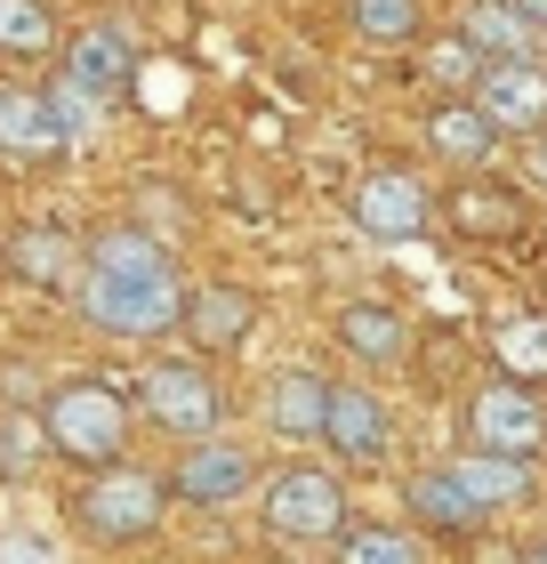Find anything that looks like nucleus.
Listing matches in <instances>:
<instances>
[{
  "label": "nucleus",
  "mask_w": 547,
  "mask_h": 564,
  "mask_svg": "<svg viewBox=\"0 0 547 564\" xmlns=\"http://www.w3.org/2000/svg\"><path fill=\"white\" fill-rule=\"evenodd\" d=\"M73 306L97 339H129V347H153L186 323V274L145 226H97L89 235V259H81V282H73Z\"/></svg>",
  "instance_id": "obj_1"
},
{
  "label": "nucleus",
  "mask_w": 547,
  "mask_h": 564,
  "mask_svg": "<svg viewBox=\"0 0 547 564\" xmlns=\"http://www.w3.org/2000/svg\"><path fill=\"white\" fill-rule=\"evenodd\" d=\"M41 435H48V459L65 468H121V444H129V395L106 388V379H65V388L41 395Z\"/></svg>",
  "instance_id": "obj_2"
},
{
  "label": "nucleus",
  "mask_w": 547,
  "mask_h": 564,
  "mask_svg": "<svg viewBox=\"0 0 547 564\" xmlns=\"http://www.w3.org/2000/svg\"><path fill=\"white\" fill-rule=\"evenodd\" d=\"M73 517H81V532H89V541H106V549L153 541L162 517H169V484L121 459V468H97L81 492H73Z\"/></svg>",
  "instance_id": "obj_3"
},
{
  "label": "nucleus",
  "mask_w": 547,
  "mask_h": 564,
  "mask_svg": "<svg viewBox=\"0 0 547 564\" xmlns=\"http://www.w3.org/2000/svg\"><path fill=\"white\" fill-rule=\"evenodd\" d=\"M258 517H266L274 541H347V484L338 468H315V459H291V468L266 476L258 492Z\"/></svg>",
  "instance_id": "obj_4"
},
{
  "label": "nucleus",
  "mask_w": 547,
  "mask_h": 564,
  "mask_svg": "<svg viewBox=\"0 0 547 564\" xmlns=\"http://www.w3.org/2000/svg\"><path fill=\"white\" fill-rule=\"evenodd\" d=\"M138 403H145V420L162 427V435H194V444H210L218 435V379L194 364V355H153V364L138 371Z\"/></svg>",
  "instance_id": "obj_5"
},
{
  "label": "nucleus",
  "mask_w": 547,
  "mask_h": 564,
  "mask_svg": "<svg viewBox=\"0 0 547 564\" xmlns=\"http://www.w3.org/2000/svg\"><path fill=\"white\" fill-rule=\"evenodd\" d=\"M467 444L500 452V459H539L547 452V403H539V388H515V379L475 388V395H467Z\"/></svg>",
  "instance_id": "obj_6"
},
{
  "label": "nucleus",
  "mask_w": 547,
  "mask_h": 564,
  "mask_svg": "<svg viewBox=\"0 0 547 564\" xmlns=\"http://www.w3.org/2000/svg\"><path fill=\"white\" fill-rule=\"evenodd\" d=\"M347 210H354V235H362V242H386V250H395V242H419V235H427L435 202H427V186H419L403 162H386V170H371V177L354 186Z\"/></svg>",
  "instance_id": "obj_7"
},
{
  "label": "nucleus",
  "mask_w": 547,
  "mask_h": 564,
  "mask_svg": "<svg viewBox=\"0 0 547 564\" xmlns=\"http://www.w3.org/2000/svg\"><path fill=\"white\" fill-rule=\"evenodd\" d=\"M250 492H266V476H258V459L242 444H186V459H177V476H169V500H186V508H242Z\"/></svg>",
  "instance_id": "obj_8"
},
{
  "label": "nucleus",
  "mask_w": 547,
  "mask_h": 564,
  "mask_svg": "<svg viewBox=\"0 0 547 564\" xmlns=\"http://www.w3.org/2000/svg\"><path fill=\"white\" fill-rule=\"evenodd\" d=\"M322 444H330L338 468H386V459H395V412H386L371 388H338Z\"/></svg>",
  "instance_id": "obj_9"
},
{
  "label": "nucleus",
  "mask_w": 547,
  "mask_h": 564,
  "mask_svg": "<svg viewBox=\"0 0 547 564\" xmlns=\"http://www.w3.org/2000/svg\"><path fill=\"white\" fill-rule=\"evenodd\" d=\"M403 508H411V524L419 532H435V541H475V532L491 524V508L467 492V476L442 459V468H419L403 484Z\"/></svg>",
  "instance_id": "obj_10"
},
{
  "label": "nucleus",
  "mask_w": 547,
  "mask_h": 564,
  "mask_svg": "<svg viewBox=\"0 0 547 564\" xmlns=\"http://www.w3.org/2000/svg\"><path fill=\"white\" fill-rule=\"evenodd\" d=\"M475 106L500 138H539L547 130V65H483Z\"/></svg>",
  "instance_id": "obj_11"
},
{
  "label": "nucleus",
  "mask_w": 547,
  "mask_h": 564,
  "mask_svg": "<svg viewBox=\"0 0 547 564\" xmlns=\"http://www.w3.org/2000/svg\"><path fill=\"white\" fill-rule=\"evenodd\" d=\"M459 33L483 48V65H539V48H547V33L532 24L524 0H467Z\"/></svg>",
  "instance_id": "obj_12"
},
{
  "label": "nucleus",
  "mask_w": 547,
  "mask_h": 564,
  "mask_svg": "<svg viewBox=\"0 0 547 564\" xmlns=\"http://www.w3.org/2000/svg\"><path fill=\"white\" fill-rule=\"evenodd\" d=\"M65 145H73V130L57 121L48 89L0 82V153H17V162H41V153H65Z\"/></svg>",
  "instance_id": "obj_13"
},
{
  "label": "nucleus",
  "mask_w": 547,
  "mask_h": 564,
  "mask_svg": "<svg viewBox=\"0 0 547 564\" xmlns=\"http://www.w3.org/2000/svg\"><path fill=\"white\" fill-rule=\"evenodd\" d=\"M338 347H347L354 364H371V371H395L403 355H411V323H403V306L347 299V306H338Z\"/></svg>",
  "instance_id": "obj_14"
},
{
  "label": "nucleus",
  "mask_w": 547,
  "mask_h": 564,
  "mask_svg": "<svg viewBox=\"0 0 547 564\" xmlns=\"http://www.w3.org/2000/svg\"><path fill=\"white\" fill-rule=\"evenodd\" d=\"M330 395H338V388H330L315 364H282L274 388H266V420H274V435H291V444L322 435V427H330Z\"/></svg>",
  "instance_id": "obj_15"
},
{
  "label": "nucleus",
  "mask_w": 547,
  "mask_h": 564,
  "mask_svg": "<svg viewBox=\"0 0 547 564\" xmlns=\"http://www.w3.org/2000/svg\"><path fill=\"white\" fill-rule=\"evenodd\" d=\"M258 330V299L242 291V282H201L194 306H186V339L201 355H226V347H242Z\"/></svg>",
  "instance_id": "obj_16"
},
{
  "label": "nucleus",
  "mask_w": 547,
  "mask_h": 564,
  "mask_svg": "<svg viewBox=\"0 0 547 564\" xmlns=\"http://www.w3.org/2000/svg\"><path fill=\"white\" fill-rule=\"evenodd\" d=\"M427 145L442 153V162H467V170H475V162H491L500 130L483 121V106H475V97H442V106L427 113Z\"/></svg>",
  "instance_id": "obj_17"
},
{
  "label": "nucleus",
  "mask_w": 547,
  "mask_h": 564,
  "mask_svg": "<svg viewBox=\"0 0 547 564\" xmlns=\"http://www.w3.org/2000/svg\"><path fill=\"white\" fill-rule=\"evenodd\" d=\"M89 259V242H73L65 226H24V235H9V267L24 282H41V291H57V282H73V267Z\"/></svg>",
  "instance_id": "obj_18"
},
{
  "label": "nucleus",
  "mask_w": 547,
  "mask_h": 564,
  "mask_svg": "<svg viewBox=\"0 0 547 564\" xmlns=\"http://www.w3.org/2000/svg\"><path fill=\"white\" fill-rule=\"evenodd\" d=\"M65 82H81L89 97H113V89L129 82V33H113V24H89V33L65 48Z\"/></svg>",
  "instance_id": "obj_19"
},
{
  "label": "nucleus",
  "mask_w": 547,
  "mask_h": 564,
  "mask_svg": "<svg viewBox=\"0 0 547 564\" xmlns=\"http://www.w3.org/2000/svg\"><path fill=\"white\" fill-rule=\"evenodd\" d=\"M451 468L467 476V492H475L491 517H500V508H524V500H532V459H500V452H475V444H467Z\"/></svg>",
  "instance_id": "obj_20"
},
{
  "label": "nucleus",
  "mask_w": 547,
  "mask_h": 564,
  "mask_svg": "<svg viewBox=\"0 0 547 564\" xmlns=\"http://www.w3.org/2000/svg\"><path fill=\"white\" fill-rule=\"evenodd\" d=\"M491 355H500V371L515 379V388H547V315H515V323H500Z\"/></svg>",
  "instance_id": "obj_21"
},
{
  "label": "nucleus",
  "mask_w": 547,
  "mask_h": 564,
  "mask_svg": "<svg viewBox=\"0 0 547 564\" xmlns=\"http://www.w3.org/2000/svg\"><path fill=\"white\" fill-rule=\"evenodd\" d=\"M451 226H459V235H475V242H507L515 226H524V202H515V194H491V186H459Z\"/></svg>",
  "instance_id": "obj_22"
},
{
  "label": "nucleus",
  "mask_w": 547,
  "mask_h": 564,
  "mask_svg": "<svg viewBox=\"0 0 547 564\" xmlns=\"http://www.w3.org/2000/svg\"><path fill=\"white\" fill-rule=\"evenodd\" d=\"M338 564H419V541L403 524H347V541H330Z\"/></svg>",
  "instance_id": "obj_23"
},
{
  "label": "nucleus",
  "mask_w": 547,
  "mask_h": 564,
  "mask_svg": "<svg viewBox=\"0 0 547 564\" xmlns=\"http://www.w3.org/2000/svg\"><path fill=\"white\" fill-rule=\"evenodd\" d=\"M0 48L9 57H48L57 48V24H48L41 0H0Z\"/></svg>",
  "instance_id": "obj_24"
},
{
  "label": "nucleus",
  "mask_w": 547,
  "mask_h": 564,
  "mask_svg": "<svg viewBox=\"0 0 547 564\" xmlns=\"http://www.w3.org/2000/svg\"><path fill=\"white\" fill-rule=\"evenodd\" d=\"M354 24H362V41H379V48L419 41V0H354Z\"/></svg>",
  "instance_id": "obj_25"
},
{
  "label": "nucleus",
  "mask_w": 547,
  "mask_h": 564,
  "mask_svg": "<svg viewBox=\"0 0 547 564\" xmlns=\"http://www.w3.org/2000/svg\"><path fill=\"white\" fill-rule=\"evenodd\" d=\"M427 73H435L442 89H467V97H475V82H483V48L467 41V33H451V41H442L435 57H427Z\"/></svg>",
  "instance_id": "obj_26"
},
{
  "label": "nucleus",
  "mask_w": 547,
  "mask_h": 564,
  "mask_svg": "<svg viewBox=\"0 0 547 564\" xmlns=\"http://www.w3.org/2000/svg\"><path fill=\"white\" fill-rule=\"evenodd\" d=\"M33 459H48V435H41V412L33 420H0V468H33Z\"/></svg>",
  "instance_id": "obj_27"
},
{
  "label": "nucleus",
  "mask_w": 547,
  "mask_h": 564,
  "mask_svg": "<svg viewBox=\"0 0 547 564\" xmlns=\"http://www.w3.org/2000/svg\"><path fill=\"white\" fill-rule=\"evenodd\" d=\"M0 564H65V549L48 541V532H0Z\"/></svg>",
  "instance_id": "obj_28"
},
{
  "label": "nucleus",
  "mask_w": 547,
  "mask_h": 564,
  "mask_svg": "<svg viewBox=\"0 0 547 564\" xmlns=\"http://www.w3.org/2000/svg\"><path fill=\"white\" fill-rule=\"evenodd\" d=\"M48 106H57V121H65L73 138H89V121H97V97H89L81 82H57V89H48Z\"/></svg>",
  "instance_id": "obj_29"
},
{
  "label": "nucleus",
  "mask_w": 547,
  "mask_h": 564,
  "mask_svg": "<svg viewBox=\"0 0 547 564\" xmlns=\"http://www.w3.org/2000/svg\"><path fill=\"white\" fill-rule=\"evenodd\" d=\"M524 177H532V186H547V130L532 138V162H524Z\"/></svg>",
  "instance_id": "obj_30"
},
{
  "label": "nucleus",
  "mask_w": 547,
  "mask_h": 564,
  "mask_svg": "<svg viewBox=\"0 0 547 564\" xmlns=\"http://www.w3.org/2000/svg\"><path fill=\"white\" fill-rule=\"evenodd\" d=\"M524 9H532V24H539V33H547V0H524Z\"/></svg>",
  "instance_id": "obj_31"
},
{
  "label": "nucleus",
  "mask_w": 547,
  "mask_h": 564,
  "mask_svg": "<svg viewBox=\"0 0 547 564\" xmlns=\"http://www.w3.org/2000/svg\"><path fill=\"white\" fill-rule=\"evenodd\" d=\"M524 564H547V541H539V549H532V556H524Z\"/></svg>",
  "instance_id": "obj_32"
},
{
  "label": "nucleus",
  "mask_w": 547,
  "mask_h": 564,
  "mask_svg": "<svg viewBox=\"0 0 547 564\" xmlns=\"http://www.w3.org/2000/svg\"><path fill=\"white\" fill-rule=\"evenodd\" d=\"M0 267H9V242H0Z\"/></svg>",
  "instance_id": "obj_33"
}]
</instances>
